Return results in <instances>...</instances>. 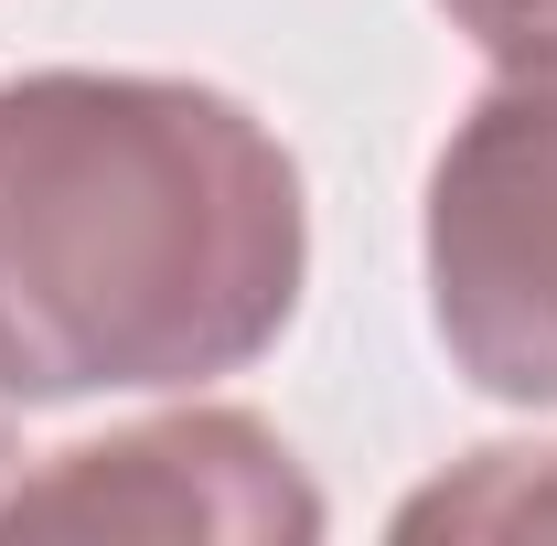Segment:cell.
<instances>
[{
    "label": "cell",
    "mask_w": 557,
    "mask_h": 546,
    "mask_svg": "<svg viewBox=\"0 0 557 546\" xmlns=\"http://www.w3.org/2000/svg\"><path fill=\"white\" fill-rule=\"evenodd\" d=\"M397 536H557V450H483L461 482L418 493Z\"/></svg>",
    "instance_id": "4"
},
{
    "label": "cell",
    "mask_w": 557,
    "mask_h": 546,
    "mask_svg": "<svg viewBox=\"0 0 557 546\" xmlns=\"http://www.w3.org/2000/svg\"><path fill=\"white\" fill-rule=\"evenodd\" d=\"M429 322L504 408H557V75H504L429 172Z\"/></svg>",
    "instance_id": "2"
},
{
    "label": "cell",
    "mask_w": 557,
    "mask_h": 546,
    "mask_svg": "<svg viewBox=\"0 0 557 546\" xmlns=\"http://www.w3.org/2000/svg\"><path fill=\"white\" fill-rule=\"evenodd\" d=\"M504 75H557V0H440Z\"/></svg>",
    "instance_id": "5"
},
{
    "label": "cell",
    "mask_w": 557,
    "mask_h": 546,
    "mask_svg": "<svg viewBox=\"0 0 557 546\" xmlns=\"http://www.w3.org/2000/svg\"><path fill=\"white\" fill-rule=\"evenodd\" d=\"M311 269L300 172L183 75L0 86V397H150L247 375Z\"/></svg>",
    "instance_id": "1"
},
{
    "label": "cell",
    "mask_w": 557,
    "mask_h": 546,
    "mask_svg": "<svg viewBox=\"0 0 557 546\" xmlns=\"http://www.w3.org/2000/svg\"><path fill=\"white\" fill-rule=\"evenodd\" d=\"M11 472H22V450H11V429H0V482H11Z\"/></svg>",
    "instance_id": "6"
},
{
    "label": "cell",
    "mask_w": 557,
    "mask_h": 546,
    "mask_svg": "<svg viewBox=\"0 0 557 546\" xmlns=\"http://www.w3.org/2000/svg\"><path fill=\"white\" fill-rule=\"evenodd\" d=\"M0 536H150V546H300L322 536V493L247 408L139 418L119 439H86L54 472L0 493Z\"/></svg>",
    "instance_id": "3"
}]
</instances>
